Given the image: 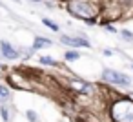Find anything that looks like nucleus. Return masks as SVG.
I'll list each match as a JSON object with an SVG mask.
<instances>
[{
  "label": "nucleus",
  "mask_w": 133,
  "mask_h": 122,
  "mask_svg": "<svg viewBox=\"0 0 133 122\" xmlns=\"http://www.w3.org/2000/svg\"><path fill=\"white\" fill-rule=\"evenodd\" d=\"M104 55H106V57H109V55H113V51H111V49H106V51H104Z\"/></svg>",
  "instance_id": "obj_14"
},
{
  "label": "nucleus",
  "mask_w": 133,
  "mask_h": 122,
  "mask_svg": "<svg viewBox=\"0 0 133 122\" xmlns=\"http://www.w3.org/2000/svg\"><path fill=\"white\" fill-rule=\"evenodd\" d=\"M115 122H133V102L131 100H120L111 109Z\"/></svg>",
  "instance_id": "obj_2"
},
{
  "label": "nucleus",
  "mask_w": 133,
  "mask_h": 122,
  "mask_svg": "<svg viewBox=\"0 0 133 122\" xmlns=\"http://www.w3.org/2000/svg\"><path fill=\"white\" fill-rule=\"evenodd\" d=\"M78 57H80V55H78L77 51H68V53H66V58H68V60H77Z\"/></svg>",
  "instance_id": "obj_9"
},
{
  "label": "nucleus",
  "mask_w": 133,
  "mask_h": 122,
  "mask_svg": "<svg viewBox=\"0 0 133 122\" xmlns=\"http://www.w3.org/2000/svg\"><path fill=\"white\" fill-rule=\"evenodd\" d=\"M8 98H9V89H8L6 86H0V100L6 102Z\"/></svg>",
  "instance_id": "obj_7"
},
{
  "label": "nucleus",
  "mask_w": 133,
  "mask_h": 122,
  "mask_svg": "<svg viewBox=\"0 0 133 122\" xmlns=\"http://www.w3.org/2000/svg\"><path fill=\"white\" fill-rule=\"evenodd\" d=\"M0 113H2V117H4V120L8 122V118H9V115H8V109H6V107H0Z\"/></svg>",
  "instance_id": "obj_11"
},
{
  "label": "nucleus",
  "mask_w": 133,
  "mask_h": 122,
  "mask_svg": "<svg viewBox=\"0 0 133 122\" xmlns=\"http://www.w3.org/2000/svg\"><path fill=\"white\" fill-rule=\"evenodd\" d=\"M69 11H71L75 17L88 20V24H93L97 8H95L93 4H89L88 0H71V2H69Z\"/></svg>",
  "instance_id": "obj_1"
},
{
  "label": "nucleus",
  "mask_w": 133,
  "mask_h": 122,
  "mask_svg": "<svg viewBox=\"0 0 133 122\" xmlns=\"http://www.w3.org/2000/svg\"><path fill=\"white\" fill-rule=\"evenodd\" d=\"M60 42L66 44V46H73V48H89V42L84 40V38H77V37H60Z\"/></svg>",
  "instance_id": "obj_4"
},
{
  "label": "nucleus",
  "mask_w": 133,
  "mask_h": 122,
  "mask_svg": "<svg viewBox=\"0 0 133 122\" xmlns=\"http://www.w3.org/2000/svg\"><path fill=\"white\" fill-rule=\"evenodd\" d=\"M40 62H42V64H49V66H55V64H57V62H55L53 58H49V57H42Z\"/></svg>",
  "instance_id": "obj_10"
},
{
  "label": "nucleus",
  "mask_w": 133,
  "mask_h": 122,
  "mask_svg": "<svg viewBox=\"0 0 133 122\" xmlns=\"http://www.w3.org/2000/svg\"><path fill=\"white\" fill-rule=\"evenodd\" d=\"M46 46H51V40L42 38V37H37L35 42H33V49H40V48H46Z\"/></svg>",
  "instance_id": "obj_6"
},
{
  "label": "nucleus",
  "mask_w": 133,
  "mask_h": 122,
  "mask_svg": "<svg viewBox=\"0 0 133 122\" xmlns=\"http://www.w3.org/2000/svg\"><path fill=\"white\" fill-rule=\"evenodd\" d=\"M0 49H2V55L6 57V58H9V60H13V58H18V51L9 44V42H6V40H2L0 42Z\"/></svg>",
  "instance_id": "obj_5"
},
{
  "label": "nucleus",
  "mask_w": 133,
  "mask_h": 122,
  "mask_svg": "<svg viewBox=\"0 0 133 122\" xmlns=\"http://www.w3.org/2000/svg\"><path fill=\"white\" fill-rule=\"evenodd\" d=\"M122 37H124L126 40H133V35H131L129 31H122Z\"/></svg>",
  "instance_id": "obj_12"
},
{
  "label": "nucleus",
  "mask_w": 133,
  "mask_h": 122,
  "mask_svg": "<svg viewBox=\"0 0 133 122\" xmlns=\"http://www.w3.org/2000/svg\"><path fill=\"white\" fill-rule=\"evenodd\" d=\"M28 118H29L31 122H37V115H35L33 111H28Z\"/></svg>",
  "instance_id": "obj_13"
},
{
  "label": "nucleus",
  "mask_w": 133,
  "mask_h": 122,
  "mask_svg": "<svg viewBox=\"0 0 133 122\" xmlns=\"http://www.w3.org/2000/svg\"><path fill=\"white\" fill-rule=\"evenodd\" d=\"M102 77H104L108 82H111V84H120V86H129V84H131V78H129L128 75H124V73H120V71H115V69H106V71L102 73Z\"/></svg>",
  "instance_id": "obj_3"
},
{
  "label": "nucleus",
  "mask_w": 133,
  "mask_h": 122,
  "mask_svg": "<svg viewBox=\"0 0 133 122\" xmlns=\"http://www.w3.org/2000/svg\"><path fill=\"white\" fill-rule=\"evenodd\" d=\"M35 2H40V0H35Z\"/></svg>",
  "instance_id": "obj_15"
},
{
  "label": "nucleus",
  "mask_w": 133,
  "mask_h": 122,
  "mask_svg": "<svg viewBox=\"0 0 133 122\" xmlns=\"http://www.w3.org/2000/svg\"><path fill=\"white\" fill-rule=\"evenodd\" d=\"M42 22H44V26H48L49 29H53V31H58V26H57L53 20H49V18H44Z\"/></svg>",
  "instance_id": "obj_8"
}]
</instances>
